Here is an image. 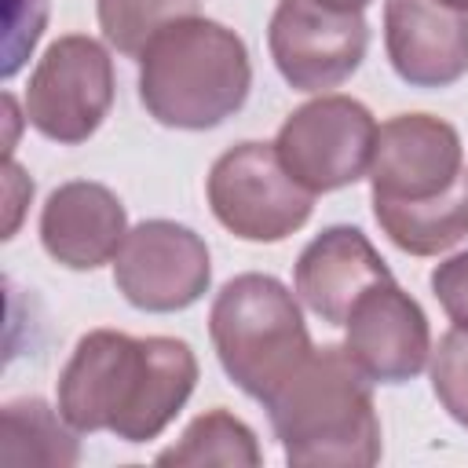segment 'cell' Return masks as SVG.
Listing matches in <instances>:
<instances>
[{
    "instance_id": "3957f363",
    "label": "cell",
    "mask_w": 468,
    "mask_h": 468,
    "mask_svg": "<svg viewBox=\"0 0 468 468\" xmlns=\"http://www.w3.org/2000/svg\"><path fill=\"white\" fill-rule=\"evenodd\" d=\"M252 84L245 40L212 18H179L139 55V99L157 124L205 132L234 117Z\"/></svg>"
},
{
    "instance_id": "30bf717a",
    "label": "cell",
    "mask_w": 468,
    "mask_h": 468,
    "mask_svg": "<svg viewBox=\"0 0 468 468\" xmlns=\"http://www.w3.org/2000/svg\"><path fill=\"white\" fill-rule=\"evenodd\" d=\"M344 325L347 358L377 384H402L417 377L431 355L428 318L420 303L395 285V278L369 285Z\"/></svg>"
},
{
    "instance_id": "e0dca14e",
    "label": "cell",
    "mask_w": 468,
    "mask_h": 468,
    "mask_svg": "<svg viewBox=\"0 0 468 468\" xmlns=\"http://www.w3.org/2000/svg\"><path fill=\"white\" fill-rule=\"evenodd\" d=\"M157 464H234V468H256L260 446L249 424H241L227 410L201 413L176 446L157 453Z\"/></svg>"
},
{
    "instance_id": "6da1fadb",
    "label": "cell",
    "mask_w": 468,
    "mask_h": 468,
    "mask_svg": "<svg viewBox=\"0 0 468 468\" xmlns=\"http://www.w3.org/2000/svg\"><path fill=\"white\" fill-rule=\"evenodd\" d=\"M197 384V358L176 336L91 329L58 377V413L73 431H113L124 442L157 439Z\"/></svg>"
},
{
    "instance_id": "9a60e30c",
    "label": "cell",
    "mask_w": 468,
    "mask_h": 468,
    "mask_svg": "<svg viewBox=\"0 0 468 468\" xmlns=\"http://www.w3.org/2000/svg\"><path fill=\"white\" fill-rule=\"evenodd\" d=\"M373 216L380 230L410 256H439L468 238V168L435 197L388 201L373 197Z\"/></svg>"
},
{
    "instance_id": "44dd1931",
    "label": "cell",
    "mask_w": 468,
    "mask_h": 468,
    "mask_svg": "<svg viewBox=\"0 0 468 468\" xmlns=\"http://www.w3.org/2000/svg\"><path fill=\"white\" fill-rule=\"evenodd\" d=\"M431 289L442 311L450 314V322L457 329H468V252L439 263L431 271Z\"/></svg>"
},
{
    "instance_id": "8992f818",
    "label": "cell",
    "mask_w": 468,
    "mask_h": 468,
    "mask_svg": "<svg viewBox=\"0 0 468 468\" xmlns=\"http://www.w3.org/2000/svg\"><path fill=\"white\" fill-rule=\"evenodd\" d=\"M373 113L347 95H322L289 113L278 128L274 150L289 176L311 194L351 186L373 161Z\"/></svg>"
},
{
    "instance_id": "ffe728a7",
    "label": "cell",
    "mask_w": 468,
    "mask_h": 468,
    "mask_svg": "<svg viewBox=\"0 0 468 468\" xmlns=\"http://www.w3.org/2000/svg\"><path fill=\"white\" fill-rule=\"evenodd\" d=\"M48 22V0H7L4 18V77H15L40 40Z\"/></svg>"
},
{
    "instance_id": "d6986e66",
    "label": "cell",
    "mask_w": 468,
    "mask_h": 468,
    "mask_svg": "<svg viewBox=\"0 0 468 468\" xmlns=\"http://www.w3.org/2000/svg\"><path fill=\"white\" fill-rule=\"evenodd\" d=\"M431 391L442 410L468 428V329H450L431 351Z\"/></svg>"
},
{
    "instance_id": "52a82bcc",
    "label": "cell",
    "mask_w": 468,
    "mask_h": 468,
    "mask_svg": "<svg viewBox=\"0 0 468 468\" xmlns=\"http://www.w3.org/2000/svg\"><path fill=\"white\" fill-rule=\"evenodd\" d=\"M113 102V62L91 37H58L26 88V121L55 143H84Z\"/></svg>"
},
{
    "instance_id": "603a6c76",
    "label": "cell",
    "mask_w": 468,
    "mask_h": 468,
    "mask_svg": "<svg viewBox=\"0 0 468 468\" xmlns=\"http://www.w3.org/2000/svg\"><path fill=\"white\" fill-rule=\"evenodd\" d=\"M322 7H333V11H362L369 0H314Z\"/></svg>"
},
{
    "instance_id": "ba28073f",
    "label": "cell",
    "mask_w": 468,
    "mask_h": 468,
    "mask_svg": "<svg viewBox=\"0 0 468 468\" xmlns=\"http://www.w3.org/2000/svg\"><path fill=\"white\" fill-rule=\"evenodd\" d=\"M212 263L205 241L172 219H146L132 227L113 256V282L121 296L154 314L183 311L208 289Z\"/></svg>"
},
{
    "instance_id": "cb8c5ba5",
    "label": "cell",
    "mask_w": 468,
    "mask_h": 468,
    "mask_svg": "<svg viewBox=\"0 0 468 468\" xmlns=\"http://www.w3.org/2000/svg\"><path fill=\"white\" fill-rule=\"evenodd\" d=\"M439 4H446V7H457V11H468V0H439Z\"/></svg>"
},
{
    "instance_id": "7c38bea8",
    "label": "cell",
    "mask_w": 468,
    "mask_h": 468,
    "mask_svg": "<svg viewBox=\"0 0 468 468\" xmlns=\"http://www.w3.org/2000/svg\"><path fill=\"white\" fill-rule=\"evenodd\" d=\"M384 48L413 88H446L468 69V11L439 0H388Z\"/></svg>"
},
{
    "instance_id": "277c9868",
    "label": "cell",
    "mask_w": 468,
    "mask_h": 468,
    "mask_svg": "<svg viewBox=\"0 0 468 468\" xmlns=\"http://www.w3.org/2000/svg\"><path fill=\"white\" fill-rule=\"evenodd\" d=\"M223 373L256 402H267L314 351L292 292L271 274L230 278L208 314Z\"/></svg>"
},
{
    "instance_id": "7a4b0ae2",
    "label": "cell",
    "mask_w": 468,
    "mask_h": 468,
    "mask_svg": "<svg viewBox=\"0 0 468 468\" xmlns=\"http://www.w3.org/2000/svg\"><path fill=\"white\" fill-rule=\"evenodd\" d=\"M263 406L296 468H369L380 461L369 377L336 344L314 347Z\"/></svg>"
},
{
    "instance_id": "2e32d148",
    "label": "cell",
    "mask_w": 468,
    "mask_h": 468,
    "mask_svg": "<svg viewBox=\"0 0 468 468\" xmlns=\"http://www.w3.org/2000/svg\"><path fill=\"white\" fill-rule=\"evenodd\" d=\"M73 424L44 399H15L0 410V468H69L80 457Z\"/></svg>"
},
{
    "instance_id": "5bb4252c",
    "label": "cell",
    "mask_w": 468,
    "mask_h": 468,
    "mask_svg": "<svg viewBox=\"0 0 468 468\" xmlns=\"http://www.w3.org/2000/svg\"><path fill=\"white\" fill-rule=\"evenodd\" d=\"M391 271L369 238L358 227H329L322 230L296 260V296L329 325H344L355 300L388 282Z\"/></svg>"
},
{
    "instance_id": "5b68a950",
    "label": "cell",
    "mask_w": 468,
    "mask_h": 468,
    "mask_svg": "<svg viewBox=\"0 0 468 468\" xmlns=\"http://www.w3.org/2000/svg\"><path fill=\"white\" fill-rule=\"evenodd\" d=\"M212 216L245 241H282L300 230L314 194L300 186L271 143H238L208 172Z\"/></svg>"
},
{
    "instance_id": "ac0fdd59",
    "label": "cell",
    "mask_w": 468,
    "mask_h": 468,
    "mask_svg": "<svg viewBox=\"0 0 468 468\" xmlns=\"http://www.w3.org/2000/svg\"><path fill=\"white\" fill-rule=\"evenodd\" d=\"M194 11L197 0H99V29L121 55H143L161 29Z\"/></svg>"
},
{
    "instance_id": "7402d4cb",
    "label": "cell",
    "mask_w": 468,
    "mask_h": 468,
    "mask_svg": "<svg viewBox=\"0 0 468 468\" xmlns=\"http://www.w3.org/2000/svg\"><path fill=\"white\" fill-rule=\"evenodd\" d=\"M33 197V179L22 176V168L7 157L4 161V205H7V227H4V238H11L18 230V219H22V208L29 205Z\"/></svg>"
},
{
    "instance_id": "9c48e42d",
    "label": "cell",
    "mask_w": 468,
    "mask_h": 468,
    "mask_svg": "<svg viewBox=\"0 0 468 468\" xmlns=\"http://www.w3.org/2000/svg\"><path fill=\"white\" fill-rule=\"evenodd\" d=\"M366 44L362 11H333L314 0H278L267 29L271 58L296 91L344 84L366 58Z\"/></svg>"
},
{
    "instance_id": "8fae6325",
    "label": "cell",
    "mask_w": 468,
    "mask_h": 468,
    "mask_svg": "<svg viewBox=\"0 0 468 468\" xmlns=\"http://www.w3.org/2000/svg\"><path fill=\"white\" fill-rule=\"evenodd\" d=\"M461 139L431 113H399L377 128L369 179L373 197L420 201L442 194L461 176Z\"/></svg>"
},
{
    "instance_id": "4fadbf2b",
    "label": "cell",
    "mask_w": 468,
    "mask_h": 468,
    "mask_svg": "<svg viewBox=\"0 0 468 468\" xmlns=\"http://www.w3.org/2000/svg\"><path fill=\"white\" fill-rule=\"evenodd\" d=\"M128 234V216L117 194L102 183L73 179L51 190L40 212L44 252L69 271H95L113 260Z\"/></svg>"
}]
</instances>
